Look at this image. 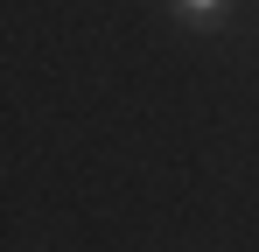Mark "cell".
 I'll use <instances>...</instances> for the list:
<instances>
[{"label":"cell","instance_id":"obj_1","mask_svg":"<svg viewBox=\"0 0 259 252\" xmlns=\"http://www.w3.org/2000/svg\"><path fill=\"white\" fill-rule=\"evenodd\" d=\"M175 7H182V14H196V21H210V14L224 7V0H175Z\"/></svg>","mask_w":259,"mask_h":252}]
</instances>
